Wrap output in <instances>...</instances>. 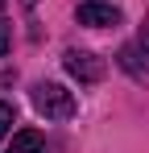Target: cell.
<instances>
[{
  "mask_svg": "<svg viewBox=\"0 0 149 153\" xmlns=\"http://www.w3.org/2000/svg\"><path fill=\"white\" fill-rule=\"evenodd\" d=\"M62 62H66V71H71L79 83H99V79H104V71H108V66H104V58H99V54H91V50H66V58H62Z\"/></svg>",
  "mask_w": 149,
  "mask_h": 153,
  "instance_id": "cell-2",
  "label": "cell"
},
{
  "mask_svg": "<svg viewBox=\"0 0 149 153\" xmlns=\"http://www.w3.org/2000/svg\"><path fill=\"white\" fill-rule=\"evenodd\" d=\"M42 149H46V141H42L37 128H21L13 137V145H8V153H42Z\"/></svg>",
  "mask_w": 149,
  "mask_h": 153,
  "instance_id": "cell-5",
  "label": "cell"
},
{
  "mask_svg": "<svg viewBox=\"0 0 149 153\" xmlns=\"http://www.w3.org/2000/svg\"><path fill=\"white\" fill-rule=\"evenodd\" d=\"M120 66L133 79H149V37H137L120 50Z\"/></svg>",
  "mask_w": 149,
  "mask_h": 153,
  "instance_id": "cell-3",
  "label": "cell"
},
{
  "mask_svg": "<svg viewBox=\"0 0 149 153\" xmlns=\"http://www.w3.org/2000/svg\"><path fill=\"white\" fill-rule=\"evenodd\" d=\"M0 8H4V0H0Z\"/></svg>",
  "mask_w": 149,
  "mask_h": 153,
  "instance_id": "cell-8",
  "label": "cell"
},
{
  "mask_svg": "<svg viewBox=\"0 0 149 153\" xmlns=\"http://www.w3.org/2000/svg\"><path fill=\"white\" fill-rule=\"evenodd\" d=\"M8 42H13V29L8 21H0V54H8Z\"/></svg>",
  "mask_w": 149,
  "mask_h": 153,
  "instance_id": "cell-7",
  "label": "cell"
},
{
  "mask_svg": "<svg viewBox=\"0 0 149 153\" xmlns=\"http://www.w3.org/2000/svg\"><path fill=\"white\" fill-rule=\"evenodd\" d=\"M33 108H37L46 120H71L74 116V95L62 83H37V87H33Z\"/></svg>",
  "mask_w": 149,
  "mask_h": 153,
  "instance_id": "cell-1",
  "label": "cell"
},
{
  "mask_svg": "<svg viewBox=\"0 0 149 153\" xmlns=\"http://www.w3.org/2000/svg\"><path fill=\"white\" fill-rule=\"evenodd\" d=\"M79 25H91V29H104V25H120V8H112V4H99V0H87V4H79Z\"/></svg>",
  "mask_w": 149,
  "mask_h": 153,
  "instance_id": "cell-4",
  "label": "cell"
},
{
  "mask_svg": "<svg viewBox=\"0 0 149 153\" xmlns=\"http://www.w3.org/2000/svg\"><path fill=\"white\" fill-rule=\"evenodd\" d=\"M17 124V108H13V103H4L0 100V141H4V137H8V128Z\"/></svg>",
  "mask_w": 149,
  "mask_h": 153,
  "instance_id": "cell-6",
  "label": "cell"
}]
</instances>
